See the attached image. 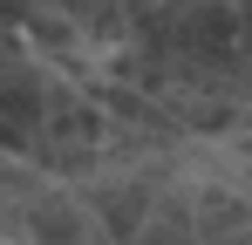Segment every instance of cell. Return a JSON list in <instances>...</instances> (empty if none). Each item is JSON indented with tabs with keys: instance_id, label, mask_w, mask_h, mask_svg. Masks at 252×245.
I'll list each match as a JSON object with an SVG mask.
<instances>
[{
	"instance_id": "obj_1",
	"label": "cell",
	"mask_w": 252,
	"mask_h": 245,
	"mask_svg": "<svg viewBox=\"0 0 252 245\" xmlns=\"http://www.w3.org/2000/svg\"><path fill=\"white\" fill-rule=\"evenodd\" d=\"M7 245H102V232H95L89 204L75 198V184H55V177H48L41 191L14 211Z\"/></svg>"
},
{
	"instance_id": "obj_2",
	"label": "cell",
	"mask_w": 252,
	"mask_h": 245,
	"mask_svg": "<svg viewBox=\"0 0 252 245\" xmlns=\"http://www.w3.org/2000/svg\"><path fill=\"white\" fill-rule=\"evenodd\" d=\"M129 245H198V225H191V204H184V184H170L164 204L150 211V225L136 232Z\"/></svg>"
}]
</instances>
